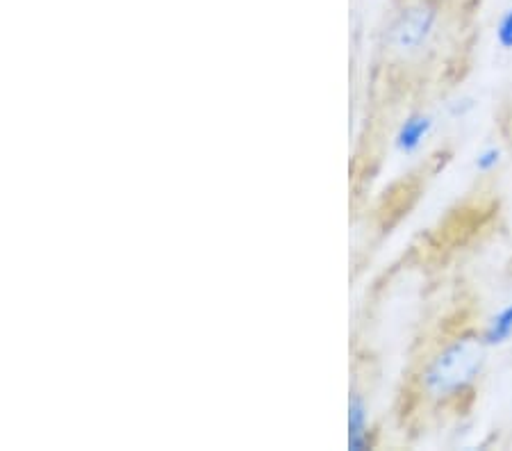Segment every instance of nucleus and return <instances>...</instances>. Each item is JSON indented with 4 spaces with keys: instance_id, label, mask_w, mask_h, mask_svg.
<instances>
[{
    "instance_id": "f257e3e1",
    "label": "nucleus",
    "mask_w": 512,
    "mask_h": 451,
    "mask_svg": "<svg viewBox=\"0 0 512 451\" xmlns=\"http://www.w3.org/2000/svg\"><path fill=\"white\" fill-rule=\"evenodd\" d=\"M487 347L490 344L478 333H462L444 344L421 372V390L426 397L451 399L462 395L481 374Z\"/></svg>"
},
{
    "instance_id": "f03ea898",
    "label": "nucleus",
    "mask_w": 512,
    "mask_h": 451,
    "mask_svg": "<svg viewBox=\"0 0 512 451\" xmlns=\"http://www.w3.org/2000/svg\"><path fill=\"white\" fill-rule=\"evenodd\" d=\"M440 28V5L435 0H415L403 7L387 32V44L401 57L424 53Z\"/></svg>"
},
{
    "instance_id": "7ed1b4c3",
    "label": "nucleus",
    "mask_w": 512,
    "mask_h": 451,
    "mask_svg": "<svg viewBox=\"0 0 512 451\" xmlns=\"http://www.w3.org/2000/svg\"><path fill=\"white\" fill-rule=\"evenodd\" d=\"M369 445L367 436V408L360 397H351L349 404V447L362 451Z\"/></svg>"
},
{
    "instance_id": "20e7f679",
    "label": "nucleus",
    "mask_w": 512,
    "mask_h": 451,
    "mask_svg": "<svg viewBox=\"0 0 512 451\" xmlns=\"http://www.w3.org/2000/svg\"><path fill=\"white\" fill-rule=\"evenodd\" d=\"M428 130H431V119L424 117V114H417V117H410L403 123L399 135H396V146L403 153H412L417 146L424 142Z\"/></svg>"
},
{
    "instance_id": "39448f33",
    "label": "nucleus",
    "mask_w": 512,
    "mask_h": 451,
    "mask_svg": "<svg viewBox=\"0 0 512 451\" xmlns=\"http://www.w3.org/2000/svg\"><path fill=\"white\" fill-rule=\"evenodd\" d=\"M483 338L487 344H501L512 338V303L492 319L487 331L483 333Z\"/></svg>"
},
{
    "instance_id": "423d86ee",
    "label": "nucleus",
    "mask_w": 512,
    "mask_h": 451,
    "mask_svg": "<svg viewBox=\"0 0 512 451\" xmlns=\"http://www.w3.org/2000/svg\"><path fill=\"white\" fill-rule=\"evenodd\" d=\"M497 37H499V44L506 48V51H512V7L501 16Z\"/></svg>"
},
{
    "instance_id": "0eeeda50",
    "label": "nucleus",
    "mask_w": 512,
    "mask_h": 451,
    "mask_svg": "<svg viewBox=\"0 0 512 451\" xmlns=\"http://www.w3.org/2000/svg\"><path fill=\"white\" fill-rule=\"evenodd\" d=\"M497 164H499V151L497 149L483 151L481 155H478V160H476V167L481 169V171H492L494 167H497Z\"/></svg>"
}]
</instances>
